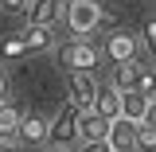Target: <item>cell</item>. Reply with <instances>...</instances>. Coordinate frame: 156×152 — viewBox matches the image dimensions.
<instances>
[{"instance_id":"cell-1","label":"cell","mask_w":156,"mask_h":152,"mask_svg":"<svg viewBox=\"0 0 156 152\" xmlns=\"http://www.w3.org/2000/svg\"><path fill=\"white\" fill-rule=\"evenodd\" d=\"M58 12H62V19H66V27H70L74 39H90L101 27V19H105V12H101L98 0H66Z\"/></svg>"},{"instance_id":"cell-2","label":"cell","mask_w":156,"mask_h":152,"mask_svg":"<svg viewBox=\"0 0 156 152\" xmlns=\"http://www.w3.org/2000/svg\"><path fill=\"white\" fill-rule=\"evenodd\" d=\"M58 62L66 66V70H86V74H94V66L101 62V51H98L90 39H74V43H66V47H58Z\"/></svg>"},{"instance_id":"cell-3","label":"cell","mask_w":156,"mask_h":152,"mask_svg":"<svg viewBox=\"0 0 156 152\" xmlns=\"http://www.w3.org/2000/svg\"><path fill=\"white\" fill-rule=\"evenodd\" d=\"M47 144H55V148L78 144V109L70 101L55 113V121H47Z\"/></svg>"},{"instance_id":"cell-4","label":"cell","mask_w":156,"mask_h":152,"mask_svg":"<svg viewBox=\"0 0 156 152\" xmlns=\"http://www.w3.org/2000/svg\"><path fill=\"white\" fill-rule=\"evenodd\" d=\"M101 140L113 152H140L136 148V121H129V117H121V113L105 125V136H101Z\"/></svg>"},{"instance_id":"cell-5","label":"cell","mask_w":156,"mask_h":152,"mask_svg":"<svg viewBox=\"0 0 156 152\" xmlns=\"http://www.w3.org/2000/svg\"><path fill=\"white\" fill-rule=\"evenodd\" d=\"M66 90H70V105H74L78 113H86V109L94 105L98 82H94V74H86V70H78V74H70V82H66Z\"/></svg>"},{"instance_id":"cell-6","label":"cell","mask_w":156,"mask_h":152,"mask_svg":"<svg viewBox=\"0 0 156 152\" xmlns=\"http://www.w3.org/2000/svg\"><path fill=\"white\" fill-rule=\"evenodd\" d=\"M101 51L109 55L113 66H121V62H136V35H129V31H109V39H105Z\"/></svg>"},{"instance_id":"cell-7","label":"cell","mask_w":156,"mask_h":152,"mask_svg":"<svg viewBox=\"0 0 156 152\" xmlns=\"http://www.w3.org/2000/svg\"><path fill=\"white\" fill-rule=\"evenodd\" d=\"M20 39H23V51L27 55H39V51H51L55 47V31L51 27H39V23H23Z\"/></svg>"},{"instance_id":"cell-8","label":"cell","mask_w":156,"mask_h":152,"mask_svg":"<svg viewBox=\"0 0 156 152\" xmlns=\"http://www.w3.org/2000/svg\"><path fill=\"white\" fill-rule=\"evenodd\" d=\"M144 78H152V70H144V66H136V62H121V66H113L109 86H113V90H136Z\"/></svg>"},{"instance_id":"cell-9","label":"cell","mask_w":156,"mask_h":152,"mask_svg":"<svg viewBox=\"0 0 156 152\" xmlns=\"http://www.w3.org/2000/svg\"><path fill=\"white\" fill-rule=\"evenodd\" d=\"M58 8H62V0H27L23 19L27 23H39V27H51L55 16H58Z\"/></svg>"},{"instance_id":"cell-10","label":"cell","mask_w":156,"mask_h":152,"mask_svg":"<svg viewBox=\"0 0 156 152\" xmlns=\"http://www.w3.org/2000/svg\"><path fill=\"white\" fill-rule=\"evenodd\" d=\"M98 117H105V121H113L117 113H121V90H113L109 82L105 86H98V94H94V105H90Z\"/></svg>"},{"instance_id":"cell-11","label":"cell","mask_w":156,"mask_h":152,"mask_svg":"<svg viewBox=\"0 0 156 152\" xmlns=\"http://www.w3.org/2000/svg\"><path fill=\"white\" fill-rule=\"evenodd\" d=\"M16 136L23 140V144H47V117H39V113L20 117V129H16Z\"/></svg>"},{"instance_id":"cell-12","label":"cell","mask_w":156,"mask_h":152,"mask_svg":"<svg viewBox=\"0 0 156 152\" xmlns=\"http://www.w3.org/2000/svg\"><path fill=\"white\" fill-rule=\"evenodd\" d=\"M121 117H129V121H148V117H152V105L140 97V90H121Z\"/></svg>"},{"instance_id":"cell-13","label":"cell","mask_w":156,"mask_h":152,"mask_svg":"<svg viewBox=\"0 0 156 152\" xmlns=\"http://www.w3.org/2000/svg\"><path fill=\"white\" fill-rule=\"evenodd\" d=\"M105 117H98L94 109H86V113H78V144H86V140H101L105 136Z\"/></svg>"},{"instance_id":"cell-14","label":"cell","mask_w":156,"mask_h":152,"mask_svg":"<svg viewBox=\"0 0 156 152\" xmlns=\"http://www.w3.org/2000/svg\"><path fill=\"white\" fill-rule=\"evenodd\" d=\"M20 109L12 101H0V140H16V129H20Z\"/></svg>"},{"instance_id":"cell-15","label":"cell","mask_w":156,"mask_h":152,"mask_svg":"<svg viewBox=\"0 0 156 152\" xmlns=\"http://www.w3.org/2000/svg\"><path fill=\"white\" fill-rule=\"evenodd\" d=\"M136 148H156V129H152V117L148 121H136Z\"/></svg>"},{"instance_id":"cell-16","label":"cell","mask_w":156,"mask_h":152,"mask_svg":"<svg viewBox=\"0 0 156 152\" xmlns=\"http://www.w3.org/2000/svg\"><path fill=\"white\" fill-rule=\"evenodd\" d=\"M0 55H4V58H23V55H27V51H23V39H20V31H16V35H8L4 43H0Z\"/></svg>"},{"instance_id":"cell-17","label":"cell","mask_w":156,"mask_h":152,"mask_svg":"<svg viewBox=\"0 0 156 152\" xmlns=\"http://www.w3.org/2000/svg\"><path fill=\"white\" fill-rule=\"evenodd\" d=\"M23 8H27V0H0V12H8V16H23Z\"/></svg>"},{"instance_id":"cell-18","label":"cell","mask_w":156,"mask_h":152,"mask_svg":"<svg viewBox=\"0 0 156 152\" xmlns=\"http://www.w3.org/2000/svg\"><path fill=\"white\" fill-rule=\"evenodd\" d=\"M140 39L152 47V39H156V23H152V19H144V23H140Z\"/></svg>"},{"instance_id":"cell-19","label":"cell","mask_w":156,"mask_h":152,"mask_svg":"<svg viewBox=\"0 0 156 152\" xmlns=\"http://www.w3.org/2000/svg\"><path fill=\"white\" fill-rule=\"evenodd\" d=\"M78 152H113V148H109L105 140H86V144H82Z\"/></svg>"},{"instance_id":"cell-20","label":"cell","mask_w":156,"mask_h":152,"mask_svg":"<svg viewBox=\"0 0 156 152\" xmlns=\"http://www.w3.org/2000/svg\"><path fill=\"white\" fill-rule=\"evenodd\" d=\"M0 101H8V74L0 70Z\"/></svg>"},{"instance_id":"cell-21","label":"cell","mask_w":156,"mask_h":152,"mask_svg":"<svg viewBox=\"0 0 156 152\" xmlns=\"http://www.w3.org/2000/svg\"><path fill=\"white\" fill-rule=\"evenodd\" d=\"M0 152H20V148L12 144V140H0Z\"/></svg>"},{"instance_id":"cell-22","label":"cell","mask_w":156,"mask_h":152,"mask_svg":"<svg viewBox=\"0 0 156 152\" xmlns=\"http://www.w3.org/2000/svg\"><path fill=\"white\" fill-rule=\"evenodd\" d=\"M51 152H66V148H51Z\"/></svg>"}]
</instances>
